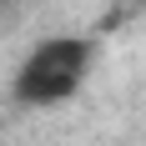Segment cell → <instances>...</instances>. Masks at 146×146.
Segmentation results:
<instances>
[{"label": "cell", "mask_w": 146, "mask_h": 146, "mask_svg": "<svg viewBox=\"0 0 146 146\" xmlns=\"http://www.w3.org/2000/svg\"><path fill=\"white\" fill-rule=\"evenodd\" d=\"M86 66H91V40H81V35L40 40L25 56L20 76H15V101H25V106H56V101H66V96L81 86Z\"/></svg>", "instance_id": "cell-1"}]
</instances>
